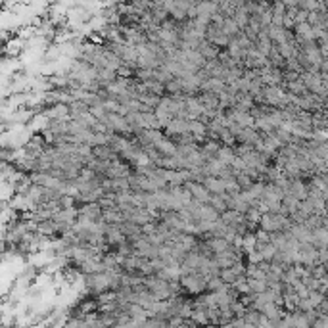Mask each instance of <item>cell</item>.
I'll return each instance as SVG.
<instances>
[{
    "label": "cell",
    "mask_w": 328,
    "mask_h": 328,
    "mask_svg": "<svg viewBox=\"0 0 328 328\" xmlns=\"http://www.w3.org/2000/svg\"><path fill=\"white\" fill-rule=\"evenodd\" d=\"M185 186L190 190L192 198H194L196 201H200V203H209L211 194H209V190H207L203 185H200V183H186Z\"/></svg>",
    "instance_id": "1"
},
{
    "label": "cell",
    "mask_w": 328,
    "mask_h": 328,
    "mask_svg": "<svg viewBox=\"0 0 328 328\" xmlns=\"http://www.w3.org/2000/svg\"><path fill=\"white\" fill-rule=\"evenodd\" d=\"M203 186L209 190L211 196H225V194H227V185H225V181L219 179V177H207V179L203 181Z\"/></svg>",
    "instance_id": "2"
},
{
    "label": "cell",
    "mask_w": 328,
    "mask_h": 328,
    "mask_svg": "<svg viewBox=\"0 0 328 328\" xmlns=\"http://www.w3.org/2000/svg\"><path fill=\"white\" fill-rule=\"evenodd\" d=\"M165 132L171 136H183L186 132H190V121L188 119H173L165 127Z\"/></svg>",
    "instance_id": "3"
},
{
    "label": "cell",
    "mask_w": 328,
    "mask_h": 328,
    "mask_svg": "<svg viewBox=\"0 0 328 328\" xmlns=\"http://www.w3.org/2000/svg\"><path fill=\"white\" fill-rule=\"evenodd\" d=\"M207 246H209V250L213 252V256H221V254H225V252H228V250L232 248V244L227 242L225 238H209V240H207Z\"/></svg>",
    "instance_id": "4"
},
{
    "label": "cell",
    "mask_w": 328,
    "mask_h": 328,
    "mask_svg": "<svg viewBox=\"0 0 328 328\" xmlns=\"http://www.w3.org/2000/svg\"><path fill=\"white\" fill-rule=\"evenodd\" d=\"M190 134L196 138V140H203L207 134H209V131H207V125L203 123V121H190Z\"/></svg>",
    "instance_id": "5"
},
{
    "label": "cell",
    "mask_w": 328,
    "mask_h": 328,
    "mask_svg": "<svg viewBox=\"0 0 328 328\" xmlns=\"http://www.w3.org/2000/svg\"><path fill=\"white\" fill-rule=\"evenodd\" d=\"M219 219H221V215L217 213L209 203H203V205L200 207V213H198V223H200V221H219Z\"/></svg>",
    "instance_id": "6"
},
{
    "label": "cell",
    "mask_w": 328,
    "mask_h": 328,
    "mask_svg": "<svg viewBox=\"0 0 328 328\" xmlns=\"http://www.w3.org/2000/svg\"><path fill=\"white\" fill-rule=\"evenodd\" d=\"M223 33H225V35H227L228 39H236V37H238V35H240V33H242V29L238 27V23H236V21H234V19H232V17H227V19H225V23H223Z\"/></svg>",
    "instance_id": "7"
},
{
    "label": "cell",
    "mask_w": 328,
    "mask_h": 328,
    "mask_svg": "<svg viewBox=\"0 0 328 328\" xmlns=\"http://www.w3.org/2000/svg\"><path fill=\"white\" fill-rule=\"evenodd\" d=\"M209 205H211V207H213V209L219 215L227 213V211H228L227 194H225V196H211V200H209Z\"/></svg>",
    "instance_id": "8"
},
{
    "label": "cell",
    "mask_w": 328,
    "mask_h": 328,
    "mask_svg": "<svg viewBox=\"0 0 328 328\" xmlns=\"http://www.w3.org/2000/svg\"><path fill=\"white\" fill-rule=\"evenodd\" d=\"M217 138H221L225 146H232V144L236 142V136L232 134V131H230V129H223V131L219 132V136H217Z\"/></svg>",
    "instance_id": "9"
},
{
    "label": "cell",
    "mask_w": 328,
    "mask_h": 328,
    "mask_svg": "<svg viewBox=\"0 0 328 328\" xmlns=\"http://www.w3.org/2000/svg\"><path fill=\"white\" fill-rule=\"evenodd\" d=\"M223 328H234V327H230V325H225V327H223Z\"/></svg>",
    "instance_id": "10"
}]
</instances>
